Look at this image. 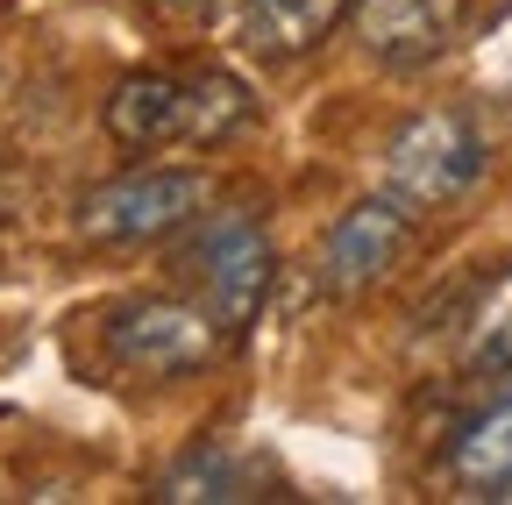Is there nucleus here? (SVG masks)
<instances>
[{
  "label": "nucleus",
  "mask_w": 512,
  "mask_h": 505,
  "mask_svg": "<svg viewBox=\"0 0 512 505\" xmlns=\"http://www.w3.org/2000/svg\"><path fill=\"white\" fill-rule=\"evenodd\" d=\"M249 121V93L228 72H128L107 93V136L121 150L164 143H221Z\"/></svg>",
  "instance_id": "f257e3e1"
},
{
  "label": "nucleus",
  "mask_w": 512,
  "mask_h": 505,
  "mask_svg": "<svg viewBox=\"0 0 512 505\" xmlns=\"http://www.w3.org/2000/svg\"><path fill=\"white\" fill-rule=\"evenodd\" d=\"M484 157L491 150H484L470 114H456V107L413 114L406 129H392V143H384V193H392L406 214L456 207L470 185L484 178Z\"/></svg>",
  "instance_id": "f03ea898"
},
{
  "label": "nucleus",
  "mask_w": 512,
  "mask_h": 505,
  "mask_svg": "<svg viewBox=\"0 0 512 505\" xmlns=\"http://www.w3.org/2000/svg\"><path fill=\"white\" fill-rule=\"evenodd\" d=\"M100 342L128 377H192L221 356V321L185 299H121L100 321Z\"/></svg>",
  "instance_id": "7ed1b4c3"
},
{
  "label": "nucleus",
  "mask_w": 512,
  "mask_h": 505,
  "mask_svg": "<svg viewBox=\"0 0 512 505\" xmlns=\"http://www.w3.org/2000/svg\"><path fill=\"white\" fill-rule=\"evenodd\" d=\"M214 178L207 171H128L79 200L86 242H171L207 214Z\"/></svg>",
  "instance_id": "20e7f679"
},
{
  "label": "nucleus",
  "mask_w": 512,
  "mask_h": 505,
  "mask_svg": "<svg viewBox=\"0 0 512 505\" xmlns=\"http://www.w3.org/2000/svg\"><path fill=\"white\" fill-rule=\"evenodd\" d=\"M178 271L200 285V299H207V313L221 328H249L256 306H264V292H271L278 257H271V235L249 214H214L178 249Z\"/></svg>",
  "instance_id": "39448f33"
},
{
  "label": "nucleus",
  "mask_w": 512,
  "mask_h": 505,
  "mask_svg": "<svg viewBox=\"0 0 512 505\" xmlns=\"http://www.w3.org/2000/svg\"><path fill=\"white\" fill-rule=\"evenodd\" d=\"M470 0H356L349 22L363 57H377L384 72H420L463 36Z\"/></svg>",
  "instance_id": "423d86ee"
},
{
  "label": "nucleus",
  "mask_w": 512,
  "mask_h": 505,
  "mask_svg": "<svg viewBox=\"0 0 512 505\" xmlns=\"http://www.w3.org/2000/svg\"><path fill=\"white\" fill-rule=\"evenodd\" d=\"M406 207L392 193H377V200H356L335 214V228L320 235V285L328 292H363L377 285L384 271H392L406 257Z\"/></svg>",
  "instance_id": "0eeeda50"
},
{
  "label": "nucleus",
  "mask_w": 512,
  "mask_h": 505,
  "mask_svg": "<svg viewBox=\"0 0 512 505\" xmlns=\"http://www.w3.org/2000/svg\"><path fill=\"white\" fill-rule=\"evenodd\" d=\"M441 470H448V484H463L470 498H505V491H512V385L491 392V399L456 427Z\"/></svg>",
  "instance_id": "6e6552de"
},
{
  "label": "nucleus",
  "mask_w": 512,
  "mask_h": 505,
  "mask_svg": "<svg viewBox=\"0 0 512 505\" xmlns=\"http://www.w3.org/2000/svg\"><path fill=\"white\" fill-rule=\"evenodd\" d=\"M356 0H242V43L264 57V65H292V57L320 50Z\"/></svg>",
  "instance_id": "1a4fd4ad"
},
{
  "label": "nucleus",
  "mask_w": 512,
  "mask_h": 505,
  "mask_svg": "<svg viewBox=\"0 0 512 505\" xmlns=\"http://www.w3.org/2000/svg\"><path fill=\"white\" fill-rule=\"evenodd\" d=\"M456 349H463V370H477V377H505L512 370V271L477 285V299L456 321Z\"/></svg>",
  "instance_id": "9d476101"
},
{
  "label": "nucleus",
  "mask_w": 512,
  "mask_h": 505,
  "mask_svg": "<svg viewBox=\"0 0 512 505\" xmlns=\"http://www.w3.org/2000/svg\"><path fill=\"white\" fill-rule=\"evenodd\" d=\"M157 498H249V477H242L228 456L200 449V456H185L178 470H164Z\"/></svg>",
  "instance_id": "9b49d317"
},
{
  "label": "nucleus",
  "mask_w": 512,
  "mask_h": 505,
  "mask_svg": "<svg viewBox=\"0 0 512 505\" xmlns=\"http://www.w3.org/2000/svg\"><path fill=\"white\" fill-rule=\"evenodd\" d=\"M178 8H207V0H178Z\"/></svg>",
  "instance_id": "f8f14e48"
}]
</instances>
